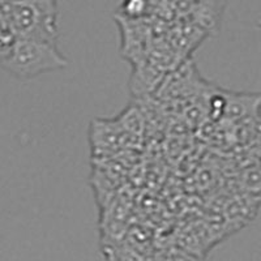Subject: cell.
I'll list each match as a JSON object with an SVG mask.
<instances>
[{
  "label": "cell",
  "instance_id": "1",
  "mask_svg": "<svg viewBox=\"0 0 261 261\" xmlns=\"http://www.w3.org/2000/svg\"><path fill=\"white\" fill-rule=\"evenodd\" d=\"M0 13L17 39L58 43L59 6L57 2H0Z\"/></svg>",
  "mask_w": 261,
  "mask_h": 261
},
{
  "label": "cell",
  "instance_id": "2",
  "mask_svg": "<svg viewBox=\"0 0 261 261\" xmlns=\"http://www.w3.org/2000/svg\"><path fill=\"white\" fill-rule=\"evenodd\" d=\"M68 59L60 53L58 43L17 39L15 47L0 65L15 77L29 80L46 72L67 68Z\"/></svg>",
  "mask_w": 261,
  "mask_h": 261
},
{
  "label": "cell",
  "instance_id": "3",
  "mask_svg": "<svg viewBox=\"0 0 261 261\" xmlns=\"http://www.w3.org/2000/svg\"><path fill=\"white\" fill-rule=\"evenodd\" d=\"M89 141L95 157H110L115 151L132 148L137 139L125 134L115 119H95L90 125Z\"/></svg>",
  "mask_w": 261,
  "mask_h": 261
},
{
  "label": "cell",
  "instance_id": "4",
  "mask_svg": "<svg viewBox=\"0 0 261 261\" xmlns=\"http://www.w3.org/2000/svg\"><path fill=\"white\" fill-rule=\"evenodd\" d=\"M225 95L226 107L222 120H226L231 125L261 114V94L226 90Z\"/></svg>",
  "mask_w": 261,
  "mask_h": 261
},
{
  "label": "cell",
  "instance_id": "5",
  "mask_svg": "<svg viewBox=\"0 0 261 261\" xmlns=\"http://www.w3.org/2000/svg\"><path fill=\"white\" fill-rule=\"evenodd\" d=\"M260 205V201L239 192L237 196L228 200L225 206L226 226H228V228H232L234 231L239 230L255 218Z\"/></svg>",
  "mask_w": 261,
  "mask_h": 261
},
{
  "label": "cell",
  "instance_id": "6",
  "mask_svg": "<svg viewBox=\"0 0 261 261\" xmlns=\"http://www.w3.org/2000/svg\"><path fill=\"white\" fill-rule=\"evenodd\" d=\"M162 73L163 72L157 68V65H148L146 63H143V65L136 68V72L130 77V92L137 93L139 95L151 92L155 86L160 85Z\"/></svg>",
  "mask_w": 261,
  "mask_h": 261
},
{
  "label": "cell",
  "instance_id": "7",
  "mask_svg": "<svg viewBox=\"0 0 261 261\" xmlns=\"http://www.w3.org/2000/svg\"><path fill=\"white\" fill-rule=\"evenodd\" d=\"M239 192L261 202V167L248 166L241 169L237 178Z\"/></svg>",
  "mask_w": 261,
  "mask_h": 261
},
{
  "label": "cell",
  "instance_id": "8",
  "mask_svg": "<svg viewBox=\"0 0 261 261\" xmlns=\"http://www.w3.org/2000/svg\"><path fill=\"white\" fill-rule=\"evenodd\" d=\"M115 120L125 134L135 139L139 140V137L144 134V114L137 106L129 105L125 110L119 114Z\"/></svg>",
  "mask_w": 261,
  "mask_h": 261
},
{
  "label": "cell",
  "instance_id": "9",
  "mask_svg": "<svg viewBox=\"0 0 261 261\" xmlns=\"http://www.w3.org/2000/svg\"><path fill=\"white\" fill-rule=\"evenodd\" d=\"M199 27L205 32H217L225 3H199Z\"/></svg>",
  "mask_w": 261,
  "mask_h": 261
},
{
  "label": "cell",
  "instance_id": "10",
  "mask_svg": "<svg viewBox=\"0 0 261 261\" xmlns=\"http://www.w3.org/2000/svg\"><path fill=\"white\" fill-rule=\"evenodd\" d=\"M238 162L241 165V169L248 166L261 167V136L256 139L253 143L242 148Z\"/></svg>",
  "mask_w": 261,
  "mask_h": 261
},
{
  "label": "cell",
  "instance_id": "11",
  "mask_svg": "<svg viewBox=\"0 0 261 261\" xmlns=\"http://www.w3.org/2000/svg\"><path fill=\"white\" fill-rule=\"evenodd\" d=\"M17 37L0 13V62H3L15 47Z\"/></svg>",
  "mask_w": 261,
  "mask_h": 261
},
{
  "label": "cell",
  "instance_id": "12",
  "mask_svg": "<svg viewBox=\"0 0 261 261\" xmlns=\"http://www.w3.org/2000/svg\"><path fill=\"white\" fill-rule=\"evenodd\" d=\"M150 3L146 2H128V3L122 4V15L123 18H128V20H139L140 17L148 13Z\"/></svg>",
  "mask_w": 261,
  "mask_h": 261
},
{
  "label": "cell",
  "instance_id": "13",
  "mask_svg": "<svg viewBox=\"0 0 261 261\" xmlns=\"http://www.w3.org/2000/svg\"><path fill=\"white\" fill-rule=\"evenodd\" d=\"M257 27H258V29H260V32H261V17L258 18V21H257Z\"/></svg>",
  "mask_w": 261,
  "mask_h": 261
},
{
  "label": "cell",
  "instance_id": "14",
  "mask_svg": "<svg viewBox=\"0 0 261 261\" xmlns=\"http://www.w3.org/2000/svg\"><path fill=\"white\" fill-rule=\"evenodd\" d=\"M260 261H261V256H260Z\"/></svg>",
  "mask_w": 261,
  "mask_h": 261
}]
</instances>
